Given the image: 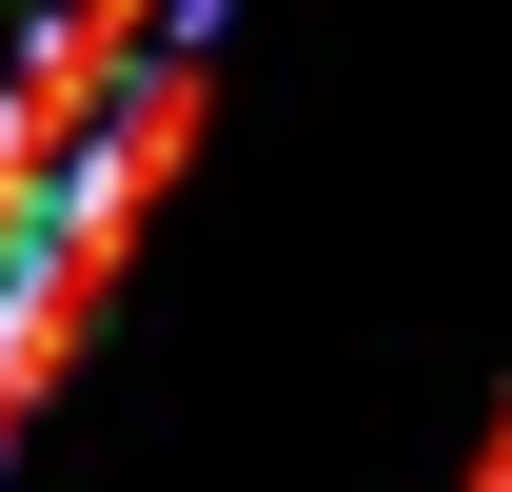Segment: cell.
<instances>
[{
	"instance_id": "obj_1",
	"label": "cell",
	"mask_w": 512,
	"mask_h": 492,
	"mask_svg": "<svg viewBox=\"0 0 512 492\" xmlns=\"http://www.w3.org/2000/svg\"><path fill=\"white\" fill-rule=\"evenodd\" d=\"M473 492H512V414H493V433H473Z\"/></svg>"
}]
</instances>
